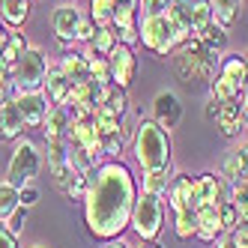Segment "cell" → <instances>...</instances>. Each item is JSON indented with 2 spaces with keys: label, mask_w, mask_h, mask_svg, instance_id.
Here are the masks:
<instances>
[{
  "label": "cell",
  "mask_w": 248,
  "mask_h": 248,
  "mask_svg": "<svg viewBox=\"0 0 248 248\" xmlns=\"http://www.w3.org/2000/svg\"><path fill=\"white\" fill-rule=\"evenodd\" d=\"M138 201V183L120 158H108L102 162L93 176L90 188L84 194V221L90 236L111 242L117 239L132 221V209Z\"/></svg>",
  "instance_id": "1"
},
{
  "label": "cell",
  "mask_w": 248,
  "mask_h": 248,
  "mask_svg": "<svg viewBox=\"0 0 248 248\" xmlns=\"http://www.w3.org/2000/svg\"><path fill=\"white\" fill-rule=\"evenodd\" d=\"M132 153L144 170L170 168V132H165L153 120H140L132 135Z\"/></svg>",
  "instance_id": "2"
},
{
  "label": "cell",
  "mask_w": 248,
  "mask_h": 248,
  "mask_svg": "<svg viewBox=\"0 0 248 248\" xmlns=\"http://www.w3.org/2000/svg\"><path fill=\"white\" fill-rule=\"evenodd\" d=\"M218 60L221 54H216V51H209L201 45L198 36H191L180 51H176V75H180L186 84L191 81H212L218 75Z\"/></svg>",
  "instance_id": "3"
},
{
  "label": "cell",
  "mask_w": 248,
  "mask_h": 248,
  "mask_svg": "<svg viewBox=\"0 0 248 248\" xmlns=\"http://www.w3.org/2000/svg\"><path fill=\"white\" fill-rule=\"evenodd\" d=\"M129 227L144 242H155L158 236H162V227H165V201L158 198V194L140 191L138 201H135V209H132Z\"/></svg>",
  "instance_id": "4"
},
{
  "label": "cell",
  "mask_w": 248,
  "mask_h": 248,
  "mask_svg": "<svg viewBox=\"0 0 248 248\" xmlns=\"http://www.w3.org/2000/svg\"><path fill=\"white\" fill-rule=\"evenodd\" d=\"M48 75V57L45 51L30 45L24 54L18 57V63L12 66V87L15 93H42V84Z\"/></svg>",
  "instance_id": "5"
},
{
  "label": "cell",
  "mask_w": 248,
  "mask_h": 248,
  "mask_svg": "<svg viewBox=\"0 0 248 248\" xmlns=\"http://www.w3.org/2000/svg\"><path fill=\"white\" fill-rule=\"evenodd\" d=\"M42 150L33 144V140H18L9 155L6 165V183H12L15 188H24L27 183H33L42 170Z\"/></svg>",
  "instance_id": "6"
},
{
  "label": "cell",
  "mask_w": 248,
  "mask_h": 248,
  "mask_svg": "<svg viewBox=\"0 0 248 248\" xmlns=\"http://www.w3.org/2000/svg\"><path fill=\"white\" fill-rule=\"evenodd\" d=\"M138 36L144 42V48H150L158 57H168L170 51H176L173 27L168 21V15H140L138 18Z\"/></svg>",
  "instance_id": "7"
},
{
  "label": "cell",
  "mask_w": 248,
  "mask_h": 248,
  "mask_svg": "<svg viewBox=\"0 0 248 248\" xmlns=\"http://www.w3.org/2000/svg\"><path fill=\"white\" fill-rule=\"evenodd\" d=\"M108 90H111V84L105 87L99 81H93L90 75L81 78L72 84V93H69V102H66V108H72L69 114L72 117H84V114H93L99 105H105V99H108Z\"/></svg>",
  "instance_id": "8"
},
{
  "label": "cell",
  "mask_w": 248,
  "mask_h": 248,
  "mask_svg": "<svg viewBox=\"0 0 248 248\" xmlns=\"http://www.w3.org/2000/svg\"><path fill=\"white\" fill-rule=\"evenodd\" d=\"M230 201V183L221 173L203 170L194 176V206H218Z\"/></svg>",
  "instance_id": "9"
},
{
  "label": "cell",
  "mask_w": 248,
  "mask_h": 248,
  "mask_svg": "<svg viewBox=\"0 0 248 248\" xmlns=\"http://www.w3.org/2000/svg\"><path fill=\"white\" fill-rule=\"evenodd\" d=\"M111 63V84L120 87V90H129L135 75H138V57H135V48L129 45H117L114 54L108 57Z\"/></svg>",
  "instance_id": "10"
},
{
  "label": "cell",
  "mask_w": 248,
  "mask_h": 248,
  "mask_svg": "<svg viewBox=\"0 0 248 248\" xmlns=\"http://www.w3.org/2000/svg\"><path fill=\"white\" fill-rule=\"evenodd\" d=\"M180 120H183V102H180V96H176L173 90L155 93V99H153V123H158L165 132H170V129L180 126Z\"/></svg>",
  "instance_id": "11"
},
{
  "label": "cell",
  "mask_w": 248,
  "mask_h": 248,
  "mask_svg": "<svg viewBox=\"0 0 248 248\" xmlns=\"http://www.w3.org/2000/svg\"><path fill=\"white\" fill-rule=\"evenodd\" d=\"M69 93H72V81L66 78L60 63L48 66V75H45V84H42V96L48 99V105H51V108H66Z\"/></svg>",
  "instance_id": "12"
},
{
  "label": "cell",
  "mask_w": 248,
  "mask_h": 248,
  "mask_svg": "<svg viewBox=\"0 0 248 248\" xmlns=\"http://www.w3.org/2000/svg\"><path fill=\"white\" fill-rule=\"evenodd\" d=\"M162 198H168V206L173 212L194 206V176L191 173H173Z\"/></svg>",
  "instance_id": "13"
},
{
  "label": "cell",
  "mask_w": 248,
  "mask_h": 248,
  "mask_svg": "<svg viewBox=\"0 0 248 248\" xmlns=\"http://www.w3.org/2000/svg\"><path fill=\"white\" fill-rule=\"evenodd\" d=\"M24 132H27V123L18 111V105H15V99H3L0 102V144L21 140Z\"/></svg>",
  "instance_id": "14"
},
{
  "label": "cell",
  "mask_w": 248,
  "mask_h": 248,
  "mask_svg": "<svg viewBox=\"0 0 248 248\" xmlns=\"http://www.w3.org/2000/svg\"><path fill=\"white\" fill-rule=\"evenodd\" d=\"M191 9H194V0H173V6L168 9V21L173 27L176 48H183L194 36V33H191Z\"/></svg>",
  "instance_id": "15"
},
{
  "label": "cell",
  "mask_w": 248,
  "mask_h": 248,
  "mask_svg": "<svg viewBox=\"0 0 248 248\" xmlns=\"http://www.w3.org/2000/svg\"><path fill=\"white\" fill-rule=\"evenodd\" d=\"M81 18H84V15L75 6V0H72V3L57 6L54 12H51V27H54V36L60 42H75V30H78V21Z\"/></svg>",
  "instance_id": "16"
},
{
  "label": "cell",
  "mask_w": 248,
  "mask_h": 248,
  "mask_svg": "<svg viewBox=\"0 0 248 248\" xmlns=\"http://www.w3.org/2000/svg\"><path fill=\"white\" fill-rule=\"evenodd\" d=\"M15 105H18V111L27 123V129H42L45 123V114H48V99L42 93H15Z\"/></svg>",
  "instance_id": "17"
},
{
  "label": "cell",
  "mask_w": 248,
  "mask_h": 248,
  "mask_svg": "<svg viewBox=\"0 0 248 248\" xmlns=\"http://www.w3.org/2000/svg\"><path fill=\"white\" fill-rule=\"evenodd\" d=\"M221 176L227 183H242L248 180V144H239L233 150H227L221 162Z\"/></svg>",
  "instance_id": "18"
},
{
  "label": "cell",
  "mask_w": 248,
  "mask_h": 248,
  "mask_svg": "<svg viewBox=\"0 0 248 248\" xmlns=\"http://www.w3.org/2000/svg\"><path fill=\"white\" fill-rule=\"evenodd\" d=\"M216 126L224 138H236L245 129V114L239 108V102H221L218 117H216Z\"/></svg>",
  "instance_id": "19"
},
{
  "label": "cell",
  "mask_w": 248,
  "mask_h": 248,
  "mask_svg": "<svg viewBox=\"0 0 248 248\" xmlns=\"http://www.w3.org/2000/svg\"><path fill=\"white\" fill-rule=\"evenodd\" d=\"M194 216H198V239L203 242H216L224 227H221V218H218V206H194Z\"/></svg>",
  "instance_id": "20"
},
{
  "label": "cell",
  "mask_w": 248,
  "mask_h": 248,
  "mask_svg": "<svg viewBox=\"0 0 248 248\" xmlns=\"http://www.w3.org/2000/svg\"><path fill=\"white\" fill-rule=\"evenodd\" d=\"M69 123H72L69 108H48L45 123H42L45 140H69Z\"/></svg>",
  "instance_id": "21"
},
{
  "label": "cell",
  "mask_w": 248,
  "mask_h": 248,
  "mask_svg": "<svg viewBox=\"0 0 248 248\" xmlns=\"http://www.w3.org/2000/svg\"><path fill=\"white\" fill-rule=\"evenodd\" d=\"M30 18V0H0V21L9 30L24 27Z\"/></svg>",
  "instance_id": "22"
},
{
  "label": "cell",
  "mask_w": 248,
  "mask_h": 248,
  "mask_svg": "<svg viewBox=\"0 0 248 248\" xmlns=\"http://www.w3.org/2000/svg\"><path fill=\"white\" fill-rule=\"evenodd\" d=\"M218 75H224L227 81H233L242 90V84L248 78V60H245V54H224L218 60Z\"/></svg>",
  "instance_id": "23"
},
{
  "label": "cell",
  "mask_w": 248,
  "mask_h": 248,
  "mask_svg": "<svg viewBox=\"0 0 248 248\" xmlns=\"http://www.w3.org/2000/svg\"><path fill=\"white\" fill-rule=\"evenodd\" d=\"M60 69L66 72V78L72 81V84L90 75V69H87V54H84V51H69V54H63V57H60Z\"/></svg>",
  "instance_id": "24"
},
{
  "label": "cell",
  "mask_w": 248,
  "mask_h": 248,
  "mask_svg": "<svg viewBox=\"0 0 248 248\" xmlns=\"http://www.w3.org/2000/svg\"><path fill=\"white\" fill-rule=\"evenodd\" d=\"M212 3V12H216V21L227 30V27H233L239 21V15H242V0H209Z\"/></svg>",
  "instance_id": "25"
},
{
  "label": "cell",
  "mask_w": 248,
  "mask_h": 248,
  "mask_svg": "<svg viewBox=\"0 0 248 248\" xmlns=\"http://www.w3.org/2000/svg\"><path fill=\"white\" fill-rule=\"evenodd\" d=\"M117 45H120V39H117V30H114V27L108 24V27H99V30H96L93 42L87 45V48H90V51H96L99 57H111Z\"/></svg>",
  "instance_id": "26"
},
{
  "label": "cell",
  "mask_w": 248,
  "mask_h": 248,
  "mask_svg": "<svg viewBox=\"0 0 248 248\" xmlns=\"http://www.w3.org/2000/svg\"><path fill=\"white\" fill-rule=\"evenodd\" d=\"M27 48H30V45H27V39H24V33L12 30V33H9V42L3 45V51H0V60L6 63V69H9V72H12V66L18 63V57L24 54Z\"/></svg>",
  "instance_id": "27"
},
{
  "label": "cell",
  "mask_w": 248,
  "mask_h": 248,
  "mask_svg": "<svg viewBox=\"0 0 248 248\" xmlns=\"http://www.w3.org/2000/svg\"><path fill=\"white\" fill-rule=\"evenodd\" d=\"M93 120H96V132H99V138L114 135V132H120V129H123V120L108 108V105H99V108L93 111Z\"/></svg>",
  "instance_id": "28"
},
{
  "label": "cell",
  "mask_w": 248,
  "mask_h": 248,
  "mask_svg": "<svg viewBox=\"0 0 248 248\" xmlns=\"http://www.w3.org/2000/svg\"><path fill=\"white\" fill-rule=\"evenodd\" d=\"M198 39H201L203 48H209V51H216V54H221V51L227 48V30H224L218 21H212L206 30L198 33Z\"/></svg>",
  "instance_id": "29"
},
{
  "label": "cell",
  "mask_w": 248,
  "mask_h": 248,
  "mask_svg": "<svg viewBox=\"0 0 248 248\" xmlns=\"http://www.w3.org/2000/svg\"><path fill=\"white\" fill-rule=\"evenodd\" d=\"M84 54H87V69H90V78L108 87V84H111V63H108V57H99L96 51H90V48H87Z\"/></svg>",
  "instance_id": "30"
},
{
  "label": "cell",
  "mask_w": 248,
  "mask_h": 248,
  "mask_svg": "<svg viewBox=\"0 0 248 248\" xmlns=\"http://www.w3.org/2000/svg\"><path fill=\"white\" fill-rule=\"evenodd\" d=\"M209 96L218 102H239V87L233 81H227L224 75H216L209 81Z\"/></svg>",
  "instance_id": "31"
},
{
  "label": "cell",
  "mask_w": 248,
  "mask_h": 248,
  "mask_svg": "<svg viewBox=\"0 0 248 248\" xmlns=\"http://www.w3.org/2000/svg\"><path fill=\"white\" fill-rule=\"evenodd\" d=\"M212 21H216V12H212L209 0H194V9H191V33L198 36L201 30H206Z\"/></svg>",
  "instance_id": "32"
},
{
  "label": "cell",
  "mask_w": 248,
  "mask_h": 248,
  "mask_svg": "<svg viewBox=\"0 0 248 248\" xmlns=\"http://www.w3.org/2000/svg\"><path fill=\"white\" fill-rule=\"evenodd\" d=\"M170 176H173L170 168H162V170H144V191H147V194H158V198H162L165 188H168V183H170Z\"/></svg>",
  "instance_id": "33"
},
{
  "label": "cell",
  "mask_w": 248,
  "mask_h": 248,
  "mask_svg": "<svg viewBox=\"0 0 248 248\" xmlns=\"http://www.w3.org/2000/svg\"><path fill=\"white\" fill-rule=\"evenodd\" d=\"M18 206H21V201H18V188L3 180V183H0V221H6Z\"/></svg>",
  "instance_id": "34"
},
{
  "label": "cell",
  "mask_w": 248,
  "mask_h": 248,
  "mask_svg": "<svg viewBox=\"0 0 248 248\" xmlns=\"http://www.w3.org/2000/svg\"><path fill=\"white\" fill-rule=\"evenodd\" d=\"M173 233L180 236V239H191L194 233H198V216H194V206H188V209H180V212H176Z\"/></svg>",
  "instance_id": "35"
},
{
  "label": "cell",
  "mask_w": 248,
  "mask_h": 248,
  "mask_svg": "<svg viewBox=\"0 0 248 248\" xmlns=\"http://www.w3.org/2000/svg\"><path fill=\"white\" fill-rule=\"evenodd\" d=\"M117 0H90V18L96 21V27H108L114 18Z\"/></svg>",
  "instance_id": "36"
},
{
  "label": "cell",
  "mask_w": 248,
  "mask_h": 248,
  "mask_svg": "<svg viewBox=\"0 0 248 248\" xmlns=\"http://www.w3.org/2000/svg\"><path fill=\"white\" fill-rule=\"evenodd\" d=\"M69 165H72L78 173H87V176H93V170L99 168L96 158L87 150H81V147H69Z\"/></svg>",
  "instance_id": "37"
},
{
  "label": "cell",
  "mask_w": 248,
  "mask_h": 248,
  "mask_svg": "<svg viewBox=\"0 0 248 248\" xmlns=\"http://www.w3.org/2000/svg\"><path fill=\"white\" fill-rule=\"evenodd\" d=\"M138 15H140L138 6H117V9H114V18H111V27H114V30L138 27Z\"/></svg>",
  "instance_id": "38"
},
{
  "label": "cell",
  "mask_w": 248,
  "mask_h": 248,
  "mask_svg": "<svg viewBox=\"0 0 248 248\" xmlns=\"http://www.w3.org/2000/svg\"><path fill=\"white\" fill-rule=\"evenodd\" d=\"M230 203L236 206L239 218L248 221V180H242V183H230Z\"/></svg>",
  "instance_id": "39"
},
{
  "label": "cell",
  "mask_w": 248,
  "mask_h": 248,
  "mask_svg": "<svg viewBox=\"0 0 248 248\" xmlns=\"http://www.w3.org/2000/svg\"><path fill=\"white\" fill-rule=\"evenodd\" d=\"M99 144H102V153L108 155V158H120L123 147H126V129H120V132H114V135L99 138Z\"/></svg>",
  "instance_id": "40"
},
{
  "label": "cell",
  "mask_w": 248,
  "mask_h": 248,
  "mask_svg": "<svg viewBox=\"0 0 248 248\" xmlns=\"http://www.w3.org/2000/svg\"><path fill=\"white\" fill-rule=\"evenodd\" d=\"M105 105H108V108H111V111L123 120V117L129 114V93L111 84V90H108V99H105Z\"/></svg>",
  "instance_id": "41"
},
{
  "label": "cell",
  "mask_w": 248,
  "mask_h": 248,
  "mask_svg": "<svg viewBox=\"0 0 248 248\" xmlns=\"http://www.w3.org/2000/svg\"><path fill=\"white\" fill-rule=\"evenodd\" d=\"M27 216H30V209L27 206H18L6 221H0V224H6V230H9L12 236H21L24 233V224H27Z\"/></svg>",
  "instance_id": "42"
},
{
  "label": "cell",
  "mask_w": 248,
  "mask_h": 248,
  "mask_svg": "<svg viewBox=\"0 0 248 248\" xmlns=\"http://www.w3.org/2000/svg\"><path fill=\"white\" fill-rule=\"evenodd\" d=\"M218 218H221V227H224V233H227V230H233L239 224V212H236V206L230 203V201H224V203H218Z\"/></svg>",
  "instance_id": "43"
},
{
  "label": "cell",
  "mask_w": 248,
  "mask_h": 248,
  "mask_svg": "<svg viewBox=\"0 0 248 248\" xmlns=\"http://www.w3.org/2000/svg\"><path fill=\"white\" fill-rule=\"evenodd\" d=\"M96 21L90 18V15H87V18H81L78 21V30H75V42H81V45H90L93 42V36H96Z\"/></svg>",
  "instance_id": "44"
},
{
  "label": "cell",
  "mask_w": 248,
  "mask_h": 248,
  "mask_svg": "<svg viewBox=\"0 0 248 248\" xmlns=\"http://www.w3.org/2000/svg\"><path fill=\"white\" fill-rule=\"evenodd\" d=\"M173 0H140V15H168Z\"/></svg>",
  "instance_id": "45"
},
{
  "label": "cell",
  "mask_w": 248,
  "mask_h": 248,
  "mask_svg": "<svg viewBox=\"0 0 248 248\" xmlns=\"http://www.w3.org/2000/svg\"><path fill=\"white\" fill-rule=\"evenodd\" d=\"M18 201H21V206H27V209H33L39 203V188L33 186V183H27L24 188H18Z\"/></svg>",
  "instance_id": "46"
},
{
  "label": "cell",
  "mask_w": 248,
  "mask_h": 248,
  "mask_svg": "<svg viewBox=\"0 0 248 248\" xmlns=\"http://www.w3.org/2000/svg\"><path fill=\"white\" fill-rule=\"evenodd\" d=\"M227 233H230V239H233L236 248H248V221L239 218V224H236L233 230H227Z\"/></svg>",
  "instance_id": "47"
},
{
  "label": "cell",
  "mask_w": 248,
  "mask_h": 248,
  "mask_svg": "<svg viewBox=\"0 0 248 248\" xmlns=\"http://www.w3.org/2000/svg\"><path fill=\"white\" fill-rule=\"evenodd\" d=\"M117 39H120V45H129V48H135V45L140 42V36H138V27H129V30H117Z\"/></svg>",
  "instance_id": "48"
},
{
  "label": "cell",
  "mask_w": 248,
  "mask_h": 248,
  "mask_svg": "<svg viewBox=\"0 0 248 248\" xmlns=\"http://www.w3.org/2000/svg\"><path fill=\"white\" fill-rule=\"evenodd\" d=\"M0 248H18V236H12L6 224H0Z\"/></svg>",
  "instance_id": "49"
},
{
  "label": "cell",
  "mask_w": 248,
  "mask_h": 248,
  "mask_svg": "<svg viewBox=\"0 0 248 248\" xmlns=\"http://www.w3.org/2000/svg\"><path fill=\"white\" fill-rule=\"evenodd\" d=\"M9 84H12V72H9V69H6V63L0 60V102L6 99V96H3V90H6Z\"/></svg>",
  "instance_id": "50"
},
{
  "label": "cell",
  "mask_w": 248,
  "mask_h": 248,
  "mask_svg": "<svg viewBox=\"0 0 248 248\" xmlns=\"http://www.w3.org/2000/svg\"><path fill=\"white\" fill-rule=\"evenodd\" d=\"M218 108H221V102L209 96V99H206V108H203V117H206L209 123H216V117H218Z\"/></svg>",
  "instance_id": "51"
},
{
  "label": "cell",
  "mask_w": 248,
  "mask_h": 248,
  "mask_svg": "<svg viewBox=\"0 0 248 248\" xmlns=\"http://www.w3.org/2000/svg\"><path fill=\"white\" fill-rule=\"evenodd\" d=\"M242 54H245V60H248V51H242ZM239 108H242V114H245V120H248V78H245L242 90H239Z\"/></svg>",
  "instance_id": "52"
},
{
  "label": "cell",
  "mask_w": 248,
  "mask_h": 248,
  "mask_svg": "<svg viewBox=\"0 0 248 248\" xmlns=\"http://www.w3.org/2000/svg\"><path fill=\"white\" fill-rule=\"evenodd\" d=\"M216 248H236V245H233V239H230V233H221L216 239Z\"/></svg>",
  "instance_id": "53"
},
{
  "label": "cell",
  "mask_w": 248,
  "mask_h": 248,
  "mask_svg": "<svg viewBox=\"0 0 248 248\" xmlns=\"http://www.w3.org/2000/svg\"><path fill=\"white\" fill-rule=\"evenodd\" d=\"M9 33H12V30H9V27H6L3 21H0V51H3V45L9 42Z\"/></svg>",
  "instance_id": "54"
},
{
  "label": "cell",
  "mask_w": 248,
  "mask_h": 248,
  "mask_svg": "<svg viewBox=\"0 0 248 248\" xmlns=\"http://www.w3.org/2000/svg\"><path fill=\"white\" fill-rule=\"evenodd\" d=\"M105 248H132L123 236H117V239H111V242H105Z\"/></svg>",
  "instance_id": "55"
},
{
  "label": "cell",
  "mask_w": 248,
  "mask_h": 248,
  "mask_svg": "<svg viewBox=\"0 0 248 248\" xmlns=\"http://www.w3.org/2000/svg\"><path fill=\"white\" fill-rule=\"evenodd\" d=\"M117 6H138L140 9V0H117Z\"/></svg>",
  "instance_id": "56"
},
{
  "label": "cell",
  "mask_w": 248,
  "mask_h": 248,
  "mask_svg": "<svg viewBox=\"0 0 248 248\" xmlns=\"http://www.w3.org/2000/svg\"><path fill=\"white\" fill-rule=\"evenodd\" d=\"M140 248H162V245H158V242H144Z\"/></svg>",
  "instance_id": "57"
},
{
  "label": "cell",
  "mask_w": 248,
  "mask_h": 248,
  "mask_svg": "<svg viewBox=\"0 0 248 248\" xmlns=\"http://www.w3.org/2000/svg\"><path fill=\"white\" fill-rule=\"evenodd\" d=\"M30 248H45V245H30Z\"/></svg>",
  "instance_id": "58"
}]
</instances>
